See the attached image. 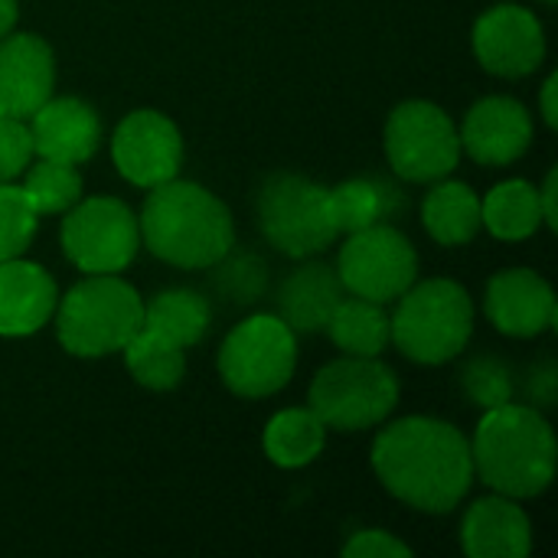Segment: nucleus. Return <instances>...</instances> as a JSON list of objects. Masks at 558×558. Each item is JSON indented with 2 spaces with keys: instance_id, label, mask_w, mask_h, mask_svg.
I'll return each instance as SVG.
<instances>
[{
  "instance_id": "obj_1",
  "label": "nucleus",
  "mask_w": 558,
  "mask_h": 558,
  "mask_svg": "<svg viewBox=\"0 0 558 558\" xmlns=\"http://www.w3.org/2000/svg\"><path fill=\"white\" fill-rule=\"evenodd\" d=\"M383 487L422 513H451L474 481L468 438L441 418H402L373 445Z\"/></svg>"
},
{
  "instance_id": "obj_2",
  "label": "nucleus",
  "mask_w": 558,
  "mask_h": 558,
  "mask_svg": "<svg viewBox=\"0 0 558 558\" xmlns=\"http://www.w3.org/2000/svg\"><path fill=\"white\" fill-rule=\"evenodd\" d=\"M137 229L144 245L177 268H213L235 242L229 209L206 186L177 177L150 190Z\"/></svg>"
},
{
  "instance_id": "obj_3",
  "label": "nucleus",
  "mask_w": 558,
  "mask_h": 558,
  "mask_svg": "<svg viewBox=\"0 0 558 558\" xmlns=\"http://www.w3.org/2000/svg\"><path fill=\"white\" fill-rule=\"evenodd\" d=\"M471 461L487 487L510 500H526L556 477V435L539 409L507 402L481 418Z\"/></svg>"
},
{
  "instance_id": "obj_4",
  "label": "nucleus",
  "mask_w": 558,
  "mask_h": 558,
  "mask_svg": "<svg viewBox=\"0 0 558 558\" xmlns=\"http://www.w3.org/2000/svg\"><path fill=\"white\" fill-rule=\"evenodd\" d=\"M399 307L389 317V340L415 363L438 366L454 360L474 333L471 294L448 281L432 278L412 284L396 298Z\"/></svg>"
},
{
  "instance_id": "obj_5",
  "label": "nucleus",
  "mask_w": 558,
  "mask_h": 558,
  "mask_svg": "<svg viewBox=\"0 0 558 558\" xmlns=\"http://www.w3.org/2000/svg\"><path fill=\"white\" fill-rule=\"evenodd\" d=\"M141 324L144 304L137 291L114 275H88L62 298V307L56 314L62 347L72 356L85 360L124 350Z\"/></svg>"
},
{
  "instance_id": "obj_6",
  "label": "nucleus",
  "mask_w": 558,
  "mask_h": 558,
  "mask_svg": "<svg viewBox=\"0 0 558 558\" xmlns=\"http://www.w3.org/2000/svg\"><path fill=\"white\" fill-rule=\"evenodd\" d=\"M399 402V379L376 356H347L324 366L311 383V412L337 432L379 425Z\"/></svg>"
},
{
  "instance_id": "obj_7",
  "label": "nucleus",
  "mask_w": 558,
  "mask_h": 558,
  "mask_svg": "<svg viewBox=\"0 0 558 558\" xmlns=\"http://www.w3.org/2000/svg\"><path fill=\"white\" fill-rule=\"evenodd\" d=\"M258 226L265 239L291 258H311L340 235L327 186L298 173L265 180L258 190Z\"/></svg>"
},
{
  "instance_id": "obj_8",
  "label": "nucleus",
  "mask_w": 558,
  "mask_h": 558,
  "mask_svg": "<svg viewBox=\"0 0 558 558\" xmlns=\"http://www.w3.org/2000/svg\"><path fill=\"white\" fill-rule=\"evenodd\" d=\"M298 363L294 330L271 314L239 324L219 350V376L242 399L275 396L291 383Z\"/></svg>"
},
{
  "instance_id": "obj_9",
  "label": "nucleus",
  "mask_w": 558,
  "mask_h": 558,
  "mask_svg": "<svg viewBox=\"0 0 558 558\" xmlns=\"http://www.w3.org/2000/svg\"><path fill=\"white\" fill-rule=\"evenodd\" d=\"M137 216L111 196L75 203L62 222V252L85 275H118L137 255Z\"/></svg>"
},
{
  "instance_id": "obj_10",
  "label": "nucleus",
  "mask_w": 558,
  "mask_h": 558,
  "mask_svg": "<svg viewBox=\"0 0 558 558\" xmlns=\"http://www.w3.org/2000/svg\"><path fill=\"white\" fill-rule=\"evenodd\" d=\"M386 154L399 177L432 183L448 177L461 157L454 121L432 101H405L386 121Z\"/></svg>"
},
{
  "instance_id": "obj_11",
  "label": "nucleus",
  "mask_w": 558,
  "mask_h": 558,
  "mask_svg": "<svg viewBox=\"0 0 558 558\" xmlns=\"http://www.w3.org/2000/svg\"><path fill=\"white\" fill-rule=\"evenodd\" d=\"M337 275L350 294L389 304L415 284L418 255L399 229L376 222L350 232L337 262Z\"/></svg>"
},
{
  "instance_id": "obj_12",
  "label": "nucleus",
  "mask_w": 558,
  "mask_h": 558,
  "mask_svg": "<svg viewBox=\"0 0 558 558\" xmlns=\"http://www.w3.org/2000/svg\"><path fill=\"white\" fill-rule=\"evenodd\" d=\"M111 154H114V167L128 183L154 190L177 177L183 163V141L167 114L141 108L118 124Z\"/></svg>"
},
{
  "instance_id": "obj_13",
  "label": "nucleus",
  "mask_w": 558,
  "mask_h": 558,
  "mask_svg": "<svg viewBox=\"0 0 558 558\" xmlns=\"http://www.w3.org/2000/svg\"><path fill=\"white\" fill-rule=\"evenodd\" d=\"M474 52L494 75H530L546 56L543 23L526 7L500 3L474 23Z\"/></svg>"
},
{
  "instance_id": "obj_14",
  "label": "nucleus",
  "mask_w": 558,
  "mask_h": 558,
  "mask_svg": "<svg viewBox=\"0 0 558 558\" xmlns=\"http://www.w3.org/2000/svg\"><path fill=\"white\" fill-rule=\"evenodd\" d=\"M484 311L500 333L523 340L556 324V294L536 271L510 268L490 278Z\"/></svg>"
},
{
  "instance_id": "obj_15",
  "label": "nucleus",
  "mask_w": 558,
  "mask_h": 558,
  "mask_svg": "<svg viewBox=\"0 0 558 558\" xmlns=\"http://www.w3.org/2000/svg\"><path fill=\"white\" fill-rule=\"evenodd\" d=\"M461 147L487 167H504L513 163L526 154L533 141V121L530 111L504 95L477 101L461 128Z\"/></svg>"
},
{
  "instance_id": "obj_16",
  "label": "nucleus",
  "mask_w": 558,
  "mask_h": 558,
  "mask_svg": "<svg viewBox=\"0 0 558 558\" xmlns=\"http://www.w3.org/2000/svg\"><path fill=\"white\" fill-rule=\"evenodd\" d=\"M56 85L52 49L33 36H3L0 39V114L29 118Z\"/></svg>"
},
{
  "instance_id": "obj_17",
  "label": "nucleus",
  "mask_w": 558,
  "mask_h": 558,
  "mask_svg": "<svg viewBox=\"0 0 558 558\" xmlns=\"http://www.w3.org/2000/svg\"><path fill=\"white\" fill-rule=\"evenodd\" d=\"M33 147L46 160L59 163H85L101 141V121L92 105L78 98H46L29 114Z\"/></svg>"
},
{
  "instance_id": "obj_18",
  "label": "nucleus",
  "mask_w": 558,
  "mask_h": 558,
  "mask_svg": "<svg viewBox=\"0 0 558 558\" xmlns=\"http://www.w3.org/2000/svg\"><path fill=\"white\" fill-rule=\"evenodd\" d=\"M461 543L471 558H523L533 549V526L523 507L500 494L468 510Z\"/></svg>"
},
{
  "instance_id": "obj_19",
  "label": "nucleus",
  "mask_w": 558,
  "mask_h": 558,
  "mask_svg": "<svg viewBox=\"0 0 558 558\" xmlns=\"http://www.w3.org/2000/svg\"><path fill=\"white\" fill-rule=\"evenodd\" d=\"M56 314V281L20 258L0 262V337L36 333Z\"/></svg>"
},
{
  "instance_id": "obj_20",
  "label": "nucleus",
  "mask_w": 558,
  "mask_h": 558,
  "mask_svg": "<svg viewBox=\"0 0 558 558\" xmlns=\"http://www.w3.org/2000/svg\"><path fill=\"white\" fill-rule=\"evenodd\" d=\"M343 281L330 265L311 262L291 271L278 288V317L294 333H317L327 327L333 307L343 301Z\"/></svg>"
},
{
  "instance_id": "obj_21",
  "label": "nucleus",
  "mask_w": 558,
  "mask_h": 558,
  "mask_svg": "<svg viewBox=\"0 0 558 558\" xmlns=\"http://www.w3.org/2000/svg\"><path fill=\"white\" fill-rule=\"evenodd\" d=\"M428 235L438 245H468L481 232V199L468 183H438L422 206Z\"/></svg>"
},
{
  "instance_id": "obj_22",
  "label": "nucleus",
  "mask_w": 558,
  "mask_h": 558,
  "mask_svg": "<svg viewBox=\"0 0 558 558\" xmlns=\"http://www.w3.org/2000/svg\"><path fill=\"white\" fill-rule=\"evenodd\" d=\"M324 330L347 356H379L389 343V314L376 301L343 294Z\"/></svg>"
},
{
  "instance_id": "obj_23",
  "label": "nucleus",
  "mask_w": 558,
  "mask_h": 558,
  "mask_svg": "<svg viewBox=\"0 0 558 558\" xmlns=\"http://www.w3.org/2000/svg\"><path fill=\"white\" fill-rule=\"evenodd\" d=\"M481 226H487L504 242H520L536 235V229L543 226L539 190L530 186L526 180H507L494 186L481 203Z\"/></svg>"
},
{
  "instance_id": "obj_24",
  "label": "nucleus",
  "mask_w": 558,
  "mask_h": 558,
  "mask_svg": "<svg viewBox=\"0 0 558 558\" xmlns=\"http://www.w3.org/2000/svg\"><path fill=\"white\" fill-rule=\"evenodd\" d=\"M209 320H213L209 301L186 288L160 291L144 304V327L163 333L167 340H173L183 350L196 347L206 337Z\"/></svg>"
},
{
  "instance_id": "obj_25",
  "label": "nucleus",
  "mask_w": 558,
  "mask_h": 558,
  "mask_svg": "<svg viewBox=\"0 0 558 558\" xmlns=\"http://www.w3.org/2000/svg\"><path fill=\"white\" fill-rule=\"evenodd\" d=\"M327 441V425L311 409H284L265 428V454L278 468L311 464Z\"/></svg>"
},
{
  "instance_id": "obj_26",
  "label": "nucleus",
  "mask_w": 558,
  "mask_h": 558,
  "mask_svg": "<svg viewBox=\"0 0 558 558\" xmlns=\"http://www.w3.org/2000/svg\"><path fill=\"white\" fill-rule=\"evenodd\" d=\"M124 363L128 373L134 376V383H141L144 389L154 392H167L183 379L186 360H183V347H177L173 340H167L163 333L150 330L141 324V330L124 343Z\"/></svg>"
},
{
  "instance_id": "obj_27",
  "label": "nucleus",
  "mask_w": 558,
  "mask_h": 558,
  "mask_svg": "<svg viewBox=\"0 0 558 558\" xmlns=\"http://www.w3.org/2000/svg\"><path fill=\"white\" fill-rule=\"evenodd\" d=\"M327 196H330V213H333L340 235H350V232L383 222L386 213L396 206L392 190L379 180H347V183L327 190Z\"/></svg>"
},
{
  "instance_id": "obj_28",
  "label": "nucleus",
  "mask_w": 558,
  "mask_h": 558,
  "mask_svg": "<svg viewBox=\"0 0 558 558\" xmlns=\"http://www.w3.org/2000/svg\"><path fill=\"white\" fill-rule=\"evenodd\" d=\"M23 196L29 199V206L36 209V216L46 213H65L78 203L82 196V177L72 163H59V160H39L29 163L23 170Z\"/></svg>"
},
{
  "instance_id": "obj_29",
  "label": "nucleus",
  "mask_w": 558,
  "mask_h": 558,
  "mask_svg": "<svg viewBox=\"0 0 558 558\" xmlns=\"http://www.w3.org/2000/svg\"><path fill=\"white\" fill-rule=\"evenodd\" d=\"M36 235V209L20 186L0 183V262L20 258Z\"/></svg>"
},
{
  "instance_id": "obj_30",
  "label": "nucleus",
  "mask_w": 558,
  "mask_h": 558,
  "mask_svg": "<svg viewBox=\"0 0 558 558\" xmlns=\"http://www.w3.org/2000/svg\"><path fill=\"white\" fill-rule=\"evenodd\" d=\"M213 268H216L213 284L229 304H252L262 298L268 278H265V265L258 255H232L229 258V252H226Z\"/></svg>"
},
{
  "instance_id": "obj_31",
  "label": "nucleus",
  "mask_w": 558,
  "mask_h": 558,
  "mask_svg": "<svg viewBox=\"0 0 558 558\" xmlns=\"http://www.w3.org/2000/svg\"><path fill=\"white\" fill-rule=\"evenodd\" d=\"M464 392L474 405L481 409H497L507 405L513 399V379L510 369L494 360V356H481L464 369Z\"/></svg>"
},
{
  "instance_id": "obj_32",
  "label": "nucleus",
  "mask_w": 558,
  "mask_h": 558,
  "mask_svg": "<svg viewBox=\"0 0 558 558\" xmlns=\"http://www.w3.org/2000/svg\"><path fill=\"white\" fill-rule=\"evenodd\" d=\"M33 134L23 118L0 114V183H13L33 163Z\"/></svg>"
},
{
  "instance_id": "obj_33",
  "label": "nucleus",
  "mask_w": 558,
  "mask_h": 558,
  "mask_svg": "<svg viewBox=\"0 0 558 558\" xmlns=\"http://www.w3.org/2000/svg\"><path fill=\"white\" fill-rule=\"evenodd\" d=\"M343 556L347 558H405L412 556V549L396 539L392 533L386 530H363L356 533L347 546H343Z\"/></svg>"
},
{
  "instance_id": "obj_34",
  "label": "nucleus",
  "mask_w": 558,
  "mask_h": 558,
  "mask_svg": "<svg viewBox=\"0 0 558 558\" xmlns=\"http://www.w3.org/2000/svg\"><path fill=\"white\" fill-rule=\"evenodd\" d=\"M526 399L536 405H553L556 402V366L553 363H539L526 373V386H523Z\"/></svg>"
},
{
  "instance_id": "obj_35",
  "label": "nucleus",
  "mask_w": 558,
  "mask_h": 558,
  "mask_svg": "<svg viewBox=\"0 0 558 558\" xmlns=\"http://www.w3.org/2000/svg\"><path fill=\"white\" fill-rule=\"evenodd\" d=\"M556 196H558V173L556 170H549V177H546V183H543V190H539V209H543V222H546L549 229H556L558 226Z\"/></svg>"
},
{
  "instance_id": "obj_36",
  "label": "nucleus",
  "mask_w": 558,
  "mask_h": 558,
  "mask_svg": "<svg viewBox=\"0 0 558 558\" xmlns=\"http://www.w3.org/2000/svg\"><path fill=\"white\" fill-rule=\"evenodd\" d=\"M556 92H558V75H549L546 85H543V118L549 128L558 124V108H556Z\"/></svg>"
},
{
  "instance_id": "obj_37",
  "label": "nucleus",
  "mask_w": 558,
  "mask_h": 558,
  "mask_svg": "<svg viewBox=\"0 0 558 558\" xmlns=\"http://www.w3.org/2000/svg\"><path fill=\"white\" fill-rule=\"evenodd\" d=\"M16 23V0H0V39L13 29Z\"/></svg>"
},
{
  "instance_id": "obj_38",
  "label": "nucleus",
  "mask_w": 558,
  "mask_h": 558,
  "mask_svg": "<svg viewBox=\"0 0 558 558\" xmlns=\"http://www.w3.org/2000/svg\"><path fill=\"white\" fill-rule=\"evenodd\" d=\"M543 3H556V0H543Z\"/></svg>"
}]
</instances>
